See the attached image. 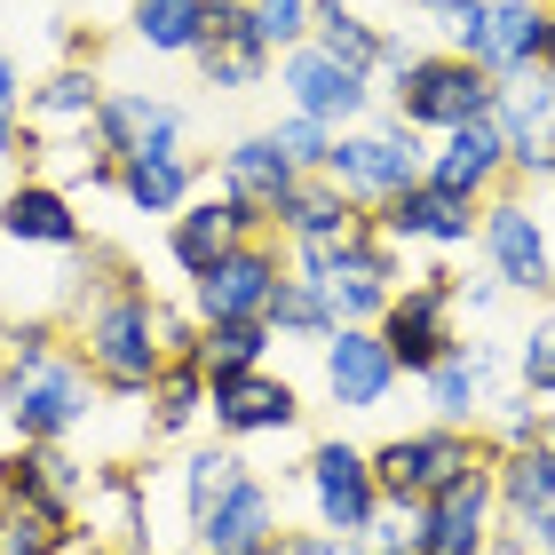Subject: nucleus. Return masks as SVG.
I'll return each instance as SVG.
<instances>
[{
  "mask_svg": "<svg viewBox=\"0 0 555 555\" xmlns=\"http://www.w3.org/2000/svg\"><path fill=\"white\" fill-rule=\"evenodd\" d=\"M104 382L56 318H0V413L16 444H64L95 413Z\"/></svg>",
  "mask_w": 555,
  "mask_h": 555,
  "instance_id": "f257e3e1",
  "label": "nucleus"
},
{
  "mask_svg": "<svg viewBox=\"0 0 555 555\" xmlns=\"http://www.w3.org/2000/svg\"><path fill=\"white\" fill-rule=\"evenodd\" d=\"M151 294L135 270H119L95 294H80V310H72V341H80V358L88 373L104 382V397H119V405H143L151 382H159V365H167V349L159 334H151Z\"/></svg>",
  "mask_w": 555,
  "mask_h": 555,
  "instance_id": "f03ea898",
  "label": "nucleus"
},
{
  "mask_svg": "<svg viewBox=\"0 0 555 555\" xmlns=\"http://www.w3.org/2000/svg\"><path fill=\"white\" fill-rule=\"evenodd\" d=\"M365 452H373L382 508H421V500H437L444 485H461L468 468H492V444L476 437V428H452V421L405 428V437H382V444H365Z\"/></svg>",
  "mask_w": 555,
  "mask_h": 555,
  "instance_id": "7ed1b4c3",
  "label": "nucleus"
},
{
  "mask_svg": "<svg viewBox=\"0 0 555 555\" xmlns=\"http://www.w3.org/2000/svg\"><path fill=\"white\" fill-rule=\"evenodd\" d=\"M325 183H334L341 198H358V207L373 215L382 198H397V191H413L421 175H428V135L421 128H405V119H358V128H341L334 135V151H325Z\"/></svg>",
  "mask_w": 555,
  "mask_h": 555,
  "instance_id": "20e7f679",
  "label": "nucleus"
},
{
  "mask_svg": "<svg viewBox=\"0 0 555 555\" xmlns=\"http://www.w3.org/2000/svg\"><path fill=\"white\" fill-rule=\"evenodd\" d=\"M437 33L452 56H468L492 80H524L540 72V40H547V9L540 0H444Z\"/></svg>",
  "mask_w": 555,
  "mask_h": 555,
  "instance_id": "39448f33",
  "label": "nucleus"
},
{
  "mask_svg": "<svg viewBox=\"0 0 555 555\" xmlns=\"http://www.w3.org/2000/svg\"><path fill=\"white\" fill-rule=\"evenodd\" d=\"M286 262H294V278H318L341 325H373L389 310V294L405 286V278H397V246L373 231V215H365V231L341 238V246H286Z\"/></svg>",
  "mask_w": 555,
  "mask_h": 555,
  "instance_id": "423d86ee",
  "label": "nucleus"
},
{
  "mask_svg": "<svg viewBox=\"0 0 555 555\" xmlns=\"http://www.w3.org/2000/svg\"><path fill=\"white\" fill-rule=\"evenodd\" d=\"M389 95H397V119H405V128L452 135V128H468V119L492 112L500 80H492V72H476L468 56H452V48H421V56L389 80Z\"/></svg>",
  "mask_w": 555,
  "mask_h": 555,
  "instance_id": "0eeeda50",
  "label": "nucleus"
},
{
  "mask_svg": "<svg viewBox=\"0 0 555 555\" xmlns=\"http://www.w3.org/2000/svg\"><path fill=\"white\" fill-rule=\"evenodd\" d=\"M373 334L389 341V358H397V373H421L444 358L452 341H461V294H452V270H421V278H405V286L389 294V310L373 318Z\"/></svg>",
  "mask_w": 555,
  "mask_h": 555,
  "instance_id": "6e6552de",
  "label": "nucleus"
},
{
  "mask_svg": "<svg viewBox=\"0 0 555 555\" xmlns=\"http://www.w3.org/2000/svg\"><path fill=\"white\" fill-rule=\"evenodd\" d=\"M301 492H310V516L318 532H341V540H365L373 516H382V485H373V452L349 444V437H325L301 452Z\"/></svg>",
  "mask_w": 555,
  "mask_h": 555,
  "instance_id": "1a4fd4ad",
  "label": "nucleus"
},
{
  "mask_svg": "<svg viewBox=\"0 0 555 555\" xmlns=\"http://www.w3.org/2000/svg\"><path fill=\"white\" fill-rule=\"evenodd\" d=\"M286 246L278 238H246L231 246L207 278H191V318L198 325H270V301L286 286Z\"/></svg>",
  "mask_w": 555,
  "mask_h": 555,
  "instance_id": "9d476101",
  "label": "nucleus"
},
{
  "mask_svg": "<svg viewBox=\"0 0 555 555\" xmlns=\"http://www.w3.org/2000/svg\"><path fill=\"white\" fill-rule=\"evenodd\" d=\"M476 246H485V270L508 294H555V246L547 222L524 191H492L485 215H476Z\"/></svg>",
  "mask_w": 555,
  "mask_h": 555,
  "instance_id": "9b49d317",
  "label": "nucleus"
},
{
  "mask_svg": "<svg viewBox=\"0 0 555 555\" xmlns=\"http://www.w3.org/2000/svg\"><path fill=\"white\" fill-rule=\"evenodd\" d=\"M278 88H286V112H301V119H325V128H358V119L373 112V80L365 72H349V64H334L325 48H286L278 56Z\"/></svg>",
  "mask_w": 555,
  "mask_h": 555,
  "instance_id": "f8f14e48",
  "label": "nucleus"
},
{
  "mask_svg": "<svg viewBox=\"0 0 555 555\" xmlns=\"http://www.w3.org/2000/svg\"><path fill=\"white\" fill-rule=\"evenodd\" d=\"M421 183H437L452 198H468V207H485L492 191H508V135H500V119H468V128H452L428 143V175Z\"/></svg>",
  "mask_w": 555,
  "mask_h": 555,
  "instance_id": "ddd939ff",
  "label": "nucleus"
},
{
  "mask_svg": "<svg viewBox=\"0 0 555 555\" xmlns=\"http://www.w3.org/2000/svg\"><path fill=\"white\" fill-rule=\"evenodd\" d=\"M492 532H500L492 468H468L461 485L421 500V555H492Z\"/></svg>",
  "mask_w": 555,
  "mask_h": 555,
  "instance_id": "4468645a",
  "label": "nucleus"
},
{
  "mask_svg": "<svg viewBox=\"0 0 555 555\" xmlns=\"http://www.w3.org/2000/svg\"><path fill=\"white\" fill-rule=\"evenodd\" d=\"M318 358H325V397H334L341 413H373V405H389V389L405 382L389 358V341L373 334V325H334V334L318 341Z\"/></svg>",
  "mask_w": 555,
  "mask_h": 555,
  "instance_id": "2eb2a0df",
  "label": "nucleus"
},
{
  "mask_svg": "<svg viewBox=\"0 0 555 555\" xmlns=\"http://www.w3.org/2000/svg\"><path fill=\"white\" fill-rule=\"evenodd\" d=\"M476 215L485 207H468V198H452L437 183H413V191H397L373 207V231H382L389 246H437V255H461V246H476Z\"/></svg>",
  "mask_w": 555,
  "mask_h": 555,
  "instance_id": "dca6fc26",
  "label": "nucleus"
},
{
  "mask_svg": "<svg viewBox=\"0 0 555 555\" xmlns=\"http://www.w3.org/2000/svg\"><path fill=\"white\" fill-rule=\"evenodd\" d=\"M421 382H428V405H437V421H452V428H485L492 405L508 397V382H500V358H492L485 341H468V334L452 341L444 358L421 373Z\"/></svg>",
  "mask_w": 555,
  "mask_h": 555,
  "instance_id": "f3484780",
  "label": "nucleus"
},
{
  "mask_svg": "<svg viewBox=\"0 0 555 555\" xmlns=\"http://www.w3.org/2000/svg\"><path fill=\"white\" fill-rule=\"evenodd\" d=\"M492 119H500V135H508V175H547L555 183V80L547 72L500 80Z\"/></svg>",
  "mask_w": 555,
  "mask_h": 555,
  "instance_id": "a211bd4d",
  "label": "nucleus"
},
{
  "mask_svg": "<svg viewBox=\"0 0 555 555\" xmlns=\"http://www.w3.org/2000/svg\"><path fill=\"white\" fill-rule=\"evenodd\" d=\"M0 238H9V246H40V255H80L88 222H80V207H72L64 183L24 175V183L0 191Z\"/></svg>",
  "mask_w": 555,
  "mask_h": 555,
  "instance_id": "6ab92c4d",
  "label": "nucleus"
},
{
  "mask_svg": "<svg viewBox=\"0 0 555 555\" xmlns=\"http://www.w3.org/2000/svg\"><path fill=\"white\" fill-rule=\"evenodd\" d=\"M207 413H215V428L231 444H246V437H286V428H301V389L286 382V373L255 365V373H238V382H215Z\"/></svg>",
  "mask_w": 555,
  "mask_h": 555,
  "instance_id": "aec40b11",
  "label": "nucleus"
},
{
  "mask_svg": "<svg viewBox=\"0 0 555 555\" xmlns=\"http://www.w3.org/2000/svg\"><path fill=\"white\" fill-rule=\"evenodd\" d=\"M246 238H262V222L246 215V207H231L222 191H198L183 215H167V255H175V270L183 278H207L231 246H246Z\"/></svg>",
  "mask_w": 555,
  "mask_h": 555,
  "instance_id": "412c9836",
  "label": "nucleus"
},
{
  "mask_svg": "<svg viewBox=\"0 0 555 555\" xmlns=\"http://www.w3.org/2000/svg\"><path fill=\"white\" fill-rule=\"evenodd\" d=\"M183 104H167L159 88H104V112H95V143L112 159H135V151H183Z\"/></svg>",
  "mask_w": 555,
  "mask_h": 555,
  "instance_id": "4be33fe9",
  "label": "nucleus"
},
{
  "mask_svg": "<svg viewBox=\"0 0 555 555\" xmlns=\"http://www.w3.org/2000/svg\"><path fill=\"white\" fill-rule=\"evenodd\" d=\"M95 112H104V80H95L88 64H56L40 88H24V135L40 143V159H48V143H80L95 135Z\"/></svg>",
  "mask_w": 555,
  "mask_h": 555,
  "instance_id": "5701e85b",
  "label": "nucleus"
},
{
  "mask_svg": "<svg viewBox=\"0 0 555 555\" xmlns=\"http://www.w3.org/2000/svg\"><path fill=\"white\" fill-rule=\"evenodd\" d=\"M80 532H88V540H104L112 555H151V476H135V468H104V476H88Z\"/></svg>",
  "mask_w": 555,
  "mask_h": 555,
  "instance_id": "b1692460",
  "label": "nucleus"
},
{
  "mask_svg": "<svg viewBox=\"0 0 555 555\" xmlns=\"http://www.w3.org/2000/svg\"><path fill=\"white\" fill-rule=\"evenodd\" d=\"M294 183H301V167H294L286 151L270 143V128H262V135H238V143H231V151L215 159V191L231 198V207H246V215L262 222V231H270L278 198H286Z\"/></svg>",
  "mask_w": 555,
  "mask_h": 555,
  "instance_id": "393cba45",
  "label": "nucleus"
},
{
  "mask_svg": "<svg viewBox=\"0 0 555 555\" xmlns=\"http://www.w3.org/2000/svg\"><path fill=\"white\" fill-rule=\"evenodd\" d=\"M270 64H278V56L262 48L255 16H246V9H215L207 40H198V80H207L215 95H246V88L270 80Z\"/></svg>",
  "mask_w": 555,
  "mask_h": 555,
  "instance_id": "a878e982",
  "label": "nucleus"
},
{
  "mask_svg": "<svg viewBox=\"0 0 555 555\" xmlns=\"http://www.w3.org/2000/svg\"><path fill=\"white\" fill-rule=\"evenodd\" d=\"M270 231L286 238V246H341V238L365 231V207H358V198H341L325 175H301V183L278 198Z\"/></svg>",
  "mask_w": 555,
  "mask_h": 555,
  "instance_id": "bb28decb",
  "label": "nucleus"
},
{
  "mask_svg": "<svg viewBox=\"0 0 555 555\" xmlns=\"http://www.w3.org/2000/svg\"><path fill=\"white\" fill-rule=\"evenodd\" d=\"M278 532H286V516H278V492L262 485V476H246V485L222 500L215 516L191 524V547H207V555H255V547H270Z\"/></svg>",
  "mask_w": 555,
  "mask_h": 555,
  "instance_id": "cd10ccee",
  "label": "nucleus"
},
{
  "mask_svg": "<svg viewBox=\"0 0 555 555\" xmlns=\"http://www.w3.org/2000/svg\"><path fill=\"white\" fill-rule=\"evenodd\" d=\"M119 198H128L135 215H183L198 198V159L191 151H135V159H119Z\"/></svg>",
  "mask_w": 555,
  "mask_h": 555,
  "instance_id": "c85d7f7f",
  "label": "nucleus"
},
{
  "mask_svg": "<svg viewBox=\"0 0 555 555\" xmlns=\"http://www.w3.org/2000/svg\"><path fill=\"white\" fill-rule=\"evenodd\" d=\"M80 540V516L40 492H0V555H64Z\"/></svg>",
  "mask_w": 555,
  "mask_h": 555,
  "instance_id": "c756f323",
  "label": "nucleus"
},
{
  "mask_svg": "<svg viewBox=\"0 0 555 555\" xmlns=\"http://www.w3.org/2000/svg\"><path fill=\"white\" fill-rule=\"evenodd\" d=\"M492 492H500V516L532 524L540 508H555V452H547V444H508V452H492Z\"/></svg>",
  "mask_w": 555,
  "mask_h": 555,
  "instance_id": "7c9ffc66",
  "label": "nucleus"
},
{
  "mask_svg": "<svg viewBox=\"0 0 555 555\" xmlns=\"http://www.w3.org/2000/svg\"><path fill=\"white\" fill-rule=\"evenodd\" d=\"M382 24H365L349 0H318V16H310V48H325L334 64L349 72H365V80H382Z\"/></svg>",
  "mask_w": 555,
  "mask_h": 555,
  "instance_id": "2f4dec72",
  "label": "nucleus"
},
{
  "mask_svg": "<svg viewBox=\"0 0 555 555\" xmlns=\"http://www.w3.org/2000/svg\"><path fill=\"white\" fill-rule=\"evenodd\" d=\"M128 24H135V40L151 48V56H198L215 9H207V0H135Z\"/></svg>",
  "mask_w": 555,
  "mask_h": 555,
  "instance_id": "473e14b6",
  "label": "nucleus"
},
{
  "mask_svg": "<svg viewBox=\"0 0 555 555\" xmlns=\"http://www.w3.org/2000/svg\"><path fill=\"white\" fill-rule=\"evenodd\" d=\"M207 397H215L207 373H198L191 358H167L159 382H151V397H143V405H151V437H183V428L207 413Z\"/></svg>",
  "mask_w": 555,
  "mask_h": 555,
  "instance_id": "72a5a7b5",
  "label": "nucleus"
},
{
  "mask_svg": "<svg viewBox=\"0 0 555 555\" xmlns=\"http://www.w3.org/2000/svg\"><path fill=\"white\" fill-rule=\"evenodd\" d=\"M270 325H198V341H191V365L207 373V382H238V373H255L270 358Z\"/></svg>",
  "mask_w": 555,
  "mask_h": 555,
  "instance_id": "f704fd0d",
  "label": "nucleus"
},
{
  "mask_svg": "<svg viewBox=\"0 0 555 555\" xmlns=\"http://www.w3.org/2000/svg\"><path fill=\"white\" fill-rule=\"evenodd\" d=\"M246 476H255V468H246L231 444H207V452H191V461H183V524L215 516L222 500H231V492L246 485Z\"/></svg>",
  "mask_w": 555,
  "mask_h": 555,
  "instance_id": "c9c22d12",
  "label": "nucleus"
},
{
  "mask_svg": "<svg viewBox=\"0 0 555 555\" xmlns=\"http://www.w3.org/2000/svg\"><path fill=\"white\" fill-rule=\"evenodd\" d=\"M334 325H341V318H334V301H325V286L286 270V286H278V301H270V334H278V341H325Z\"/></svg>",
  "mask_w": 555,
  "mask_h": 555,
  "instance_id": "e433bc0d",
  "label": "nucleus"
},
{
  "mask_svg": "<svg viewBox=\"0 0 555 555\" xmlns=\"http://www.w3.org/2000/svg\"><path fill=\"white\" fill-rule=\"evenodd\" d=\"M516 389L524 397H555V301L532 310V325L516 334Z\"/></svg>",
  "mask_w": 555,
  "mask_h": 555,
  "instance_id": "4c0bfd02",
  "label": "nucleus"
},
{
  "mask_svg": "<svg viewBox=\"0 0 555 555\" xmlns=\"http://www.w3.org/2000/svg\"><path fill=\"white\" fill-rule=\"evenodd\" d=\"M24 461H33V492H40V500H56V508L80 516V500H88V468L72 461L64 444H24Z\"/></svg>",
  "mask_w": 555,
  "mask_h": 555,
  "instance_id": "58836bf2",
  "label": "nucleus"
},
{
  "mask_svg": "<svg viewBox=\"0 0 555 555\" xmlns=\"http://www.w3.org/2000/svg\"><path fill=\"white\" fill-rule=\"evenodd\" d=\"M246 16H255V33L270 56H286V48L310 40V16H318V0H246Z\"/></svg>",
  "mask_w": 555,
  "mask_h": 555,
  "instance_id": "ea45409f",
  "label": "nucleus"
},
{
  "mask_svg": "<svg viewBox=\"0 0 555 555\" xmlns=\"http://www.w3.org/2000/svg\"><path fill=\"white\" fill-rule=\"evenodd\" d=\"M0 159H24V167L40 159V143L24 135V72L9 48H0Z\"/></svg>",
  "mask_w": 555,
  "mask_h": 555,
  "instance_id": "a19ab883",
  "label": "nucleus"
},
{
  "mask_svg": "<svg viewBox=\"0 0 555 555\" xmlns=\"http://www.w3.org/2000/svg\"><path fill=\"white\" fill-rule=\"evenodd\" d=\"M270 143L286 151V159H294L301 175H318V167H325V151H334V128H325V119H301V112H286V119L270 128Z\"/></svg>",
  "mask_w": 555,
  "mask_h": 555,
  "instance_id": "79ce46f5",
  "label": "nucleus"
},
{
  "mask_svg": "<svg viewBox=\"0 0 555 555\" xmlns=\"http://www.w3.org/2000/svg\"><path fill=\"white\" fill-rule=\"evenodd\" d=\"M151 334H159V349H167V358H191L198 318H191V310H175V301H151Z\"/></svg>",
  "mask_w": 555,
  "mask_h": 555,
  "instance_id": "37998d69",
  "label": "nucleus"
},
{
  "mask_svg": "<svg viewBox=\"0 0 555 555\" xmlns=\"http://www.w3.org/2000/svg\"><path fill=\"white\" fill-rule=\"evenodd\" d=\"M452 294H461V310H476V318H485V310H492V301L508 294V286H500L492 270H476V278H461V270H452Z\"/></svg>",
  "mask_w": 555,
  "mask_h": 555,
  "instance_id": "c03bdc74",
  "label": "nucleus"
},
{
  "mask_svg": "<svg viewBox=\"0 0 555 555\" xmlns=\"http://www.w3.org/2000/svg\"><path fill=\"white\" fill-rule=\"evenodd\" d=\"M294 555H365V540H341V532H286Z\"/></svg>",
  "mask_w": 555,
  "mask_h": 555,
  "instance_id": "a18cd8bd",
  "label": "nucleus"
},
{
  "mask_svg": "<svg viewBox=\"0 0 555 555\" xmlns=\"http://www.w3.org/2000/svg\"><path fill=\"white\" fill-rule=\"evenodd\" d=\"M524 532H532V555H555V508H540Z\"/></svg>",
  "mask_w": 555,
  "mask_h": 555,
  "instance_id": "49530a36",
  "label": "nucleus"
},
{
  "mask_svg": "<svg viewBox=\"0 0 555 555\" xmlns=\"http://www.w3.org/2000/svg\"><path fill=\"white\" fill-rule=\"evenodd\" d=\"M540 72L555 80V9H547V40H540Z\"/></svg>",
  "mask_w": 555,
  "mask_h": 555,
  "instance_id": "de8ad7c7",
  "label": "nucleus"
},
{
  "mask_svg": "<svg viewBox=\"0 0 555 555\" xmlns=\"http://www.w3.org/2000/svg\"><path fill=\"white\" fill-rule=\"evenodd\" d=\"M64 555H112V547H104V540H88V532H80V540H72Z\"/></svg>",
  "mask_w": 555,
  "mask_h": 555,
  "instance_id": "09e8293b",
  "label": "nucleus"
},
{
  "mask_svg": "<svg viewBox=\"0 0 555 555\" xmlns=\"http://www.w3.org/2000/svg\"><path fill=\"white\" fill-rule=\"evenodd\" d=\"M532 444H547V452H555V413H540V437H532Z\"/></svg>",
  "mask_w": 555,
  "mask_h": 555,
  "instance_id": "8fccbe9b",
  "label": "nucleus"
},
{
  "mask_svg": "<svg viewBox=\"0 0 555 555\" xmlns=\"http://www.w3.org/2000/svg\"><path fill=\"white\" fill-rule=\"evenodd\" d=\"M255 555H294V540H286V532H278V540H270V547H255Z\"/></svg>",
  "mask_w": 555,
  "mask_h": 555,
  "instance_id": "3c124183",
  "label": "nucleus"
},
{
  "mask_svg": "<svg viewBox=\"0 0 555 555\" xmlns=\"http://www.w3.org/2000/svg\"><path fill=\"white\" fill-rule=\"evenodd\" d=\"M207 9H246V0H207Z\"/></svg>",
  "mask_w": 555,
  "mask_h": 555,
  "instance_id": "603ef678",
  "label": "nucleus"
},
{
  "mask_svg": "<svg viewBox=\"0 0 555 555\" xmlns=\"http://www.w3.org/2000/svg\"><path fill=\"white\" fill-rule=\"evenodd\" d=\"M413 9H428V16H437V9H444V0H413Z\"/></svg>",
  "mask_w": 555,
  "mask_h": 555,
  "instance_id": "864d4df0",
  "label": "nucleus"
},
{
  "mask_svg": "<svg viewBox=\"0 0 555 555\" xmlns=\"http://www.w3.org/2000/svg\"><path fill=\"white\" fill-rule=\"evenodd\" d=\"M167 555H207V547H167Z\"/></svg>",
  "mask_w": 555,
  "mask_h": 555,
  "instance_id": "5fc2aeb1",
  "label": "nucleus"
},
{
  "mask_svg": "<svg viewBox=\"0 0 555 555\" xmlns=\"http://www.w3.org/2000/svg\"><path fill=\"white\" fill-rule=\"evenodd\" d=\"M540 9H555V0H540Z\"/></svg>",
  "mask_w": 555,
  "mask_h": 555,
  "instance_id": "6e6d98bb",
  "label": "nucleus"
}]
</instances>
